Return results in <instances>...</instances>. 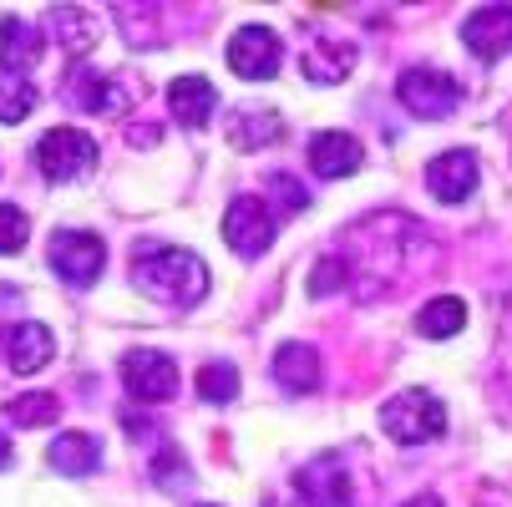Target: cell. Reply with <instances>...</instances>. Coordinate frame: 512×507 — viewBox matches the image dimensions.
<instances>
[{"label":"cell","mask_w":512,"mask_h":507,"mask_svg":"<svg viewBox=\"0 0 512 507\" xmlns=\"http://www.w3.org/2000/svg\"><path fill=\"white\" fill-rule=\"evenodd\" d=\"M426 249L431 234L406 219V213H371V219H360L340 234V244L330 249L345 269V289H355V295H381V289L421 274L411 264V249Z\"/></svg>","instance_id":"1"},{"label":"cell","mask_w":512,"mask_h":507,"mask_svg":"<svg viewBox=\"0 0 512 507\" xmlns=\"http://www.w3.org/2000/svg\"><path fill=\"white\" fill-rule=\"evenodd\" d=\"M132 284L148 300H163L168 310H193L208 295V264L193 249H178V244H137Z\"/></svg>","instance_id":"2"},{"label":"cell","mask_w":512,"mask_h":507,"mask_svg":"<svg viewBox=\"0 0 512 507\" xmlns=\"http://www.w3.org/2000/svg\"><path fill=\"white\" fill-rule=\"evenodd\" d=\"M381 426H386V437L401 442V447H426L436 437H447V406L436 401L431 391L411 386V391H396L381 406Z\"/></svg>","instance_id":"3"},{"label":"cell","mask_w":512,"mask_h":507,"mask_svg":"<svg viewBox=\"0 0 512 507\" xmlns=\"http://www.w3.org/2000/svg\"><path fill=\"white\" fill-rule=\"evenodd\" d=\"M31 163L46 183H71V178H87L97 168V142L82 127H51L41 132V142L31 148Z\"/></svg>","instance_id":"4"},{"label":"cell","mask_w":512,"mask_h":507,"mask_svg":"<svg viewBox=\"0 0 512 507\" xmlns=\"http://www.w3.org/2000/svg\"><path fill=\"white\" fill-rule=\"evenodd\" d=\"M46 259H51L56 279H66L71 289H87L107 269V244L92 229H56L46 244Z\"/></svg>","instance_id":"5"},{"label":"cell","mask_w":512,"mask_h":507,"mask_svg":"<svg viewBox=\"0 0 512 507\" xmlns=\"http://www.w3.org/2000/svg\"><path fill=\"white\" fill-rule=\"evenodd\" d=\"M396 97H401L406 112L436 122V117L457 112V102H462V82L452 77V71H442V66H406L401 77H396Z\"/></svg>","instance_id":"6"},{"label":"cell","mask_w":512,"mask_h":507,"mask_svg":"<svg viewBox=\"0 0 512 507\" xmlns=\"http://www.w3.org/2000/svg\"><path fill=\"white\" fill-rule=\"evenodd\" d=\"M122 386L132 401L142 406H158V401H173L178 396V360L168 350H153V345H137L122 355Z\"/></svg>","instance_id":"7"},{"label":"cell","mask_w":512,"mask_h":507,"mask_svg":"<svg viewBox=\"0 0 512 507\" xmlns=\"http://www.w3.org/2000/svg\"><path fill=\"white\" fill-rule=\"evenodd\" d=\"M66 102L71 107H82V112H92V117H122L132 102H137V92L122 82V77H112V71H97V66H87V61H77L66 71Z\"/></svg>","instance_id":"8"},{"label":"cell","mask_w":512,"mask_h":507,"mask_svg":"<svg viewBox=\"0 0 512 507\" xmlns=\"http://www.w3.org/2000/svg\"><path fill=\"white\" fill-rule=\"evenodd\" d=\"M274 229H279V213L259 193H239L224 208V239H229V249L239 259H259L274 244Z\"/></svg>","instance_id":"9"},{"label":"cell","mask_w":512,"mask_h":507,"mask_svg":"<svg viewBox=\"0 0 512 507\" xmlns=\"http://www.w3.org/2000/svg\"><path fill=\"white\" fill-rule=\"evenodd\" d=\"M295 492L310 502V507H355V477H350V462L340 452H325L315 462L300 467L295 477Z\"/></svg>","instance_id":"10"},{"label":"cell","mask_w":512,"mask_h":507,"mask_svg":"<svg viewBox=\"0 0 512 507\" xmlns=\"http://www.w3.org/2000/svg\"><path fill=\"white\" fill-rule=\"evenodd\" d=\"M482 183V168H477V153L472 148H452V153H436L426 163V193L436 203H467Z\"/></svg>","instance_id":"11"},{"label":"cell","mask_w":512,"mask_h":507,"mask_svg":"<svg viewBox=\"0 0 512 507\" xmlns=\"http://www.w3.org/2000/svg\"><path fill=\"white\" fill-rule=\"evenodd\" d=\"M284 61V46L269 26H239L229 36V66L239 71L244 82H269Z\"/></svg>","instance_id":"12"},{"label":"cell","mask_w":512,"mask_h":507,"mask_svg":"<svg viewBox=\"0 0 512 507\" xmlns=\"http://www.w3.org/2000/svg\"><path fill=\"white\" fill-rule=\"evenodd\" d=\"M51 355H56V335H51L41 320H16V325L0 330V360H6L16 376L41 371Z\"/></svg>","instance_id":"13"},{"label":"cell","mask_w":512,"mask_h":507,"mask_svg":"<svg viewBox=\"0 0 512 507\" xmlns=\"http://www.w3.org/2000/svg\"><path fill=\"white\" fill-rule=\"evenodd\" d=\"M46 56V31L26 16H0V71L31 77V66Z\"/></svg>","instance_id":"14"},{"label":"cell","mask_w":512,"mask_h":507,"mask_svg":"<svg viewBox=\"0 0 512 507\" xmlns=\"http://www.w3.org/2000/svg\"><path fill=\"white\" fill-rule=\"evenodd\" d=\"M462 41L467 51H477L482 61H497L512 51V0L507 6H482L462 21Z\"/></svg>","instance_id":"15"},{"label":"cell","mask_w":512,"mask_h":507,"mask_svg":"<svg viewBox=\"0 0 512 507\" xmlns=\"http://www.w3.org/2000/svg\"><path fill=\"white\" fill-rule=\"evenodd\" d=\"M274 381H279L284 391H295V396L320 391V381H325V360H320V350L305 345V340L279 345V350H274Z\"/></svg>","instance_id":"16"},{"label":"cell","mask_w":512,"mask_h":507,"mask_svg":"<svg viewBox=\"0 0 512 507\" xmlns=\"http://www.w3.org/2000/svg\"><path fill=\"white\" fill-rule=\"evenodd\" d=\"M168 112L178 127H208V117L218 112V87L208 77H173L168 82Z\"/></svg>","instance_id":"17"},{"label":"cell","mask_w":512,"mask_h":507,"mask_svg":"<svg viewBox=\"0 0 512 507\" xmlns=\"http://www.w3.org/2000/svg\"><path fill=\"white\" fill-rule=\"evenodd\" d=\"M360 163H365L360 137H350V132H320V137H310V168H315V178H350Z\"/></svg>","instance_id":"18"},{"label":"cell","mask_w":512,"mask_h":507,"mask_svg":"<svg viewBox=\"0 0 512 507\" xmlns=\"http://www.w3.org/2000/svg\"><path fill=\"white\" fill-rule=\"evenodd\" d=\"M300 71L315 82V87H335V82H345L350 71H355V46L350 41H340V36H320V41H310L305 46V56H300Z\"/></svg>","instance_id":"19"},{"label":"cell","mask_w":512,"mask_h":507,"mask_svg":"<svg viewBox=\"0 0 512 507\" xmlns=\"http://www.w3.org/2000/svg\"><path fill=\"white\" fill-rule=\"evenodd\" d=\"M46 462L61 472V477H92L102 467V442L92 437V431H61V437L51 442Z\"/></svg>","instance_id":"20"},{"label":"cell","mask_w":512,"mask_h":507,"mask_svg":"<svg viewBox=\"0 0 512 507\" xmlns=\"http://www.w3.org/2000/svg\"><path fill=\"white\" fill-rule=\"evenodd\" d=\"M284 137V117L269 112V107H239L234 122H229V142L239 153H259V148H274Z\"/></svg>","instance_id":"21"},{"label":"cell","mask_w":512,"mask_h":507,"mask_svg":"<svg viewBox=\"0 0 512 507\" xmlns=\"http://www.w3.org/2000/svg\"><path fill=\"white\" fill-rule=\"evenodd\" d=\"M51 31H56V41H61L71 56H87V51L97 46V36H102V21H97L92 11H77V6H56V11H51Z\"/></svg>","instance_id":"22"},{"label":"cell","mask_w":512,"mask_h":507,"mask_svg":"<svg viewBox=\"0 0 512 507\" xmlns=\"http://www.w3.org/2000/svg\"><path fill=\"white\" fill-rule=\"evenodd\" d=\"M462 325H467V305L457 295H431L416 310V335H426V340H452Z\"/></svg>","instance_id":"23"},{"label":"cell","mask_w":512,"mask_h":507,"mask_svg":"<svg viewBox=\"0 0 512 507\" xmlns=\"http://www.w3.org/2000/svg\"><path fill=\"white\" fill-rule=\"evenodd\" d=\"M36 82L16 77V71H0V122H26L36 112Z\"/></svg>","instance_id":"24"},{"label":"cell","mask_w":512,"mask_h":507,"mask_svg":"<svg viewBox=\"0 0 512 507\" xmlns=\"http://www.w3.org/2000/svg\"><path fill=\"white\" fill-rule=\"evenodd\" d=\"M56 416H61V401L51 391H26V396L6 401V421L11 426H51Z\"/></svg>","instance_id":"25"},{"label":"cell","mask_w":512,"mask_h":507,"mask_svg":"<svg viewBox=\"0 0 512 507\" xmlns=\"http://www.w3.org/2000/svg\"><path fill=\"white\" fill-rule=\"evenodd\" d=\"M198 396L213 401V406H229L239 396V371L229 366V360H208V366L198 371Z\"/></svg>","instance_id":"26"},{"label":"cell","mask_w":512,"mask_h":507,"mask_svg":"<svg viewBox=\"0 0 512 507\" xmlns=\"http://www.w3.org/2000/svg\"><path fill=\"white\" fill-rule=\"evenodd\" d=\"M31 239V219L16 203H0V254H21Z\"/></svg>","instance_id":"27"},{"label":"cell","mask_w":512,"mask_h":507,"mask_svg":"<svg viewBox=\"0 0 512 507\" xmlns=\"http://www.w3.org/2000/svg\"><path fill=\"white\" fill-rule=\"evenodd\" d=\"M269 193H274V213H300L310 198H305V188H300V178H289V173H274L269 178Z\"/></svg>","instance_id":"28"},{"label":"cell","mask_w":512,"mask_h":507,"mask_svg":"<svg viewBox=\"0 0 512 507\" xmlns=\"http://www.w3.org/2000/svg\"><path fill=\"white\" fill-rule=\"evenodd\" d=\"M345 289V269H340V259L335 254H325V259H315V269H310V295H340Z\"/></svg>","instance_id":"29"},{"label":"cell","mask_w":512,"mask_h":507,"mask_svg":"<svg viewBox=\"0 0 512 507\" xmlns=\"http://www.w3.org/2000/svg\"><path fill=\"white\" fill-rule=\"evenodd\" d=\"M497 376H502V391L512 396V295H507L502 330H497Z\"/></svg>","instance_id":"30"},{"label":"cell","mask_w":512,"mask_h":507,"mask_svg":"<svg viewBox=\"0 0 512 507\" xmlns=\"http://www.w3.org/2000/svg\"><path fill=\"white\" fill-rule=\"evenodd\" d=\"M117 21H122V31L137 41V46H148V31L158 26V11H117ZM163 31V26H158Z\"/></svg>","instance_id":"31"},{"label":"cell","mask_w":512,"mask_h":507,"mask_svg":"<svg viewBox=\"0 0 512 507\" xmlns=\"http://www.w3.org/2000/svg\"><path fill=\"white\" fill-rule=\"evenodd\" d=\"M153 477L168 487V482H183L188 477V467H183V457H178V447H163L158 457H153Z\"/></svg>","instance_id":"32"},{"label":"cell","mask_w":512,"mask_h":507,"mask_svg":"<svg viewBox=\"0 0 512 507\" xmlns=\"http://www.w3.org/2000/svg\"><path fill=\"white\" fill-rule=\"evenodd\" d=\"M401 507H447L442 497H436V492H416V497H406Z\"/></svg>","instance_id":"33"},{"label":"cell","mask_w":512,"mask_h":507,"mask_svg":"<svg viewBox=\"0 0 512 507\" xmlns=\"http://www.w3.org/2000/svg\"><path fill=\"white\" fill-rule=\"evenodd\" d=\"M6 467H11V437L0 431V472H6Z\"/></svg>","instance_id":"34"},{"label":"cell","mask_w":512,"mask_h":507,"mask_svg":"<svg viewBox=\"0 0 512 507\" xmlns=\"http://www.w3.org/2000/svg\"><path fill=\"white\" fill-rule=\"evenodd\" d=\"M198 507H213V502H198Z\"/></svg>","instance_id":"35"}]
</instances>
